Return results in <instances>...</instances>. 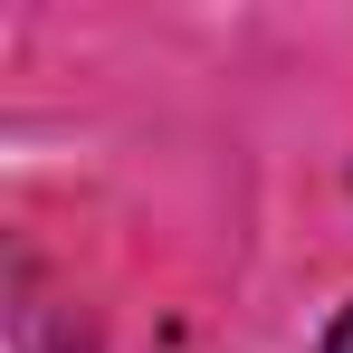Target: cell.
I'll return each instance as SVG.
<instances>
[{
	"label": "cell",
	"mask_w": 353,
	"mask_h": 353,
	"mask_svg": "<svg viewBox=\"0 0 353 353\" xmlns=\"http://www.w3.org/2000/svg\"><path fill=\"white\" fill-rule=\"evenodd\" d=\"M325 353H353V305H344V325H334V334H325Z\"/></svg>",
	"instance_id": "1"
}]
</instances>
